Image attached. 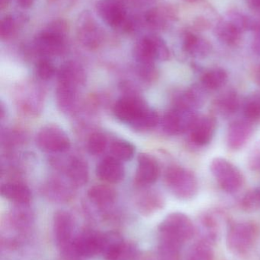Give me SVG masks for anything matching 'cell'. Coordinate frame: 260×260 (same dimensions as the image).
<instances>
[{
	"mask_svg": "<svg viewBox=\"0 0 260 260\" xmlns=\"http://www.w3.org/2000/svg\"><path fill=\"white\" fill-rule=\"evenodd\" d=\"M37 145L47 153H63L70 149V138L59 126L47 125L41 128L36 138Z\"/></svg>",
	"mask_w": 260,
	"mask_h": 260,
	"instance_id": "cell-11",
	"label": "cell"
},
{
	"mask_svg": "<svg viewBox=\"0 0 260 260\" xmlns=\"http://www.w3.org/2000/svg\"><path fill=\"white\" fill-rule=\"evenodd\" d=\"M108 144L106 136L102 133L96 132L89 138L87 142V150L93 155L101 154L105 151Z\"/></svg>",
	"mask_w": 260,
	"mask_h": 260,
	"instance_id": "cell-34",
	"label": "cell"
},
{
	"mask_svg": "<svg viewBox=\"0 0 260 260\" xmlns=\"http://www.w3.org/2000/svg\"><path fill=\"white\" fill-rule=\"evenodd\" d=\"M189 1H195V0H189Z\"/></svg>",
	"mask_w": 260,
	"mask_h": 260,
	"instance_id": "cell-49",
	"label": "cell"
},
{
	"mask_svg": "<svg viewBox=\"0 0 260 260\" xmlns=\"http://www.w3.org/2000/svg\"><path fill=\"white\" fill-rule=\"evenodd\" d=\"M1 196L18 205H27L32 199L30 189L18 182H9L2 185Z\"/></svg>",
	"mask_w": 260,
	"mask_h": 260,
	"instance_id": "cell-20",
	"label": "cell"
},
{
	"mask_svg": "<svg viewBox=\"0 0 260 260\" xmlns=\"http://www.w3.org/2000/svg\"><path fill=\"white\" fill-rule=\"evenodd\" d=\"M36 73L38 77L41 80H48L54 75V66L47 58H42L37 64Z\"/></svg>",
	"mask_w": 260,
	"mask_h": 260,
	"instance_id": "cell-40",
	"label": "cell"
},
{
	"mask_svg": "<svg viewBox=\"0 0 260 260\" xmlns=\"http://www.w3.org/2000/svg\"><path fill=\"white\" fill-rule=\"evenodd\" d=\"M227 79L228 75L224 69H212L203 74L201 84L206 89L215 91L224 87L227 83Z\"/></svg>",
	"mask_w": 260,
	"mask_h": 260,
	"instance_id": "cell-28",
	"label": "cell"
},
{
	"mask_svg": "<svg viewBox=\"0 0 260 260\" xmlns=\"http://www.w3.org/2000/svg\"><path fill=\"white\" fill-rule=\"evenodd\" d=\"M124 240L122 235L118 232H106V233L102 234V254L103 256L105 254L111 251L114 247L123 242Z\"/></svg>",
	"mask_w": 260,
	"mask_h": 260,
	"instance_id": "cell-38",
	"label": "cell"
},
{
	"mask_svg": "<svg viewBox=\"0 0 260 260\" xmlns=\"http://www.w3.org/2000/svg\"><path fill=\"white\" fill-rule=\"evenodd\" d=\"M165 182L169 190L180 200H192L198 192L196 176L190 170L183 167H169L165 174Z\"/></svg>",
	"mask_w": 260,
	"mask_h": 260,
	"instance_id": "cell-4",
	"label": "cell"
},
{
	"mask_svg": "<svg viewBox=\"0 0 260 260\" xmlns=\"http://www.w3.org/2000/svg\"><path fill=\"white\" fill-rule=\"evenodd\" d=\"M258 236L257 226L251 221L229 224L227 244L229 250L236 255H245L253 248Z\"/></svg>",
	"mask_w": 260,
	"mask_h": 260,
	"instance_id": "cell-6",
	"label": "cell"
},
{
	"mask_svg": "<svg viewBox=\"0 0 260 260\" xmlns=\"http://www.w3.org/2000/svg\"><path fill=\"white\" fill-rule=\"evenodd\" d=\"M77 89V87L74 85L58 81L56 89V104L63 112H70L76 106Z\"/></svg>",
	"mask_w": 260,
	"mask_h": 260,
	"instance_id": "cell-22",
	"label": "cell"
},
{
	"mask_svg": "<svg viewBox=\"0 0 260 260\" xmlns=\"http://www.w3.org/2000/svg\"><path fill=\"white\" fill-rule=\"evenodd\" d=\"M113 111L119 120L137 130L153 129L160 121L157 111L133 92L126 93L120 98L114 104Z\"/></svg>",
	"mask_w": 260,
	"mask_h": 260,
	"instance_id": "cell-1",
	"label": "cell"
},
{
	"mask_svg": "<svg viewBox=\"0 0 260 260\" xmlns=\"http://www.w3.org/2000/svg\"><path fill=\"white\" fill-rule=\"evenodd\" d=\"M196 111L174 105L163 116L162 128L169 136H177L190 131L198 119Z\"/></svg>",
	"mask_w": 260,
	"mask_h": 260,
	"instance_id": "cell-9",
	"label": "cell"
},
{
	"mask_svg": "<svg viewBox=\"0 0 260 260\" xmlns=\"http://www.w3.org/2000/svg\"><path fill=\"white\" fill-rule=\"evenodd\" d=\"M134 54L137 64H154L157 60H167L169 50L163 40L154 35H149L136 44Z\"/></svg>",
	"mask_w": 260,
	"mask_h": 260,
	"instance_id": "cell-8",
	"label": "cell"
},
{
	"mask_svg": "<svg viewBox=\"0 0 260 260\" xmlns=\"http://www.w3.org/2000/svg\"><path fill=\"white\" fill-rule=\"evenodd\" d=\"M183 49L186 53L196 57L207 56L211 46L207 41L198 38L192 33H187L183 40Z\"/></svg>",
	"mask_w": 260,
	"mask_h": 260,
	"instance_id": "cell-27",
	"label": "cell"
},
{
	"mask_svg": "<svg viewBox=\"0 0 260 260\" xmlns=\"http://www.w3.org/2000/svg\"><path fill=\"white\" fill-rule=\"evenodd\" d=\"M254 39L253 42V48L255 53L260 55V23L254 27Z\"/></svg>",
	"mask_w": 260,
	"mask_h": 260,
	"instance_id": "cell-42",
	"label": "cell"
},
{
	"mask_svg": "<svg viewBox=\"0 0 260 260\" xmlns=\"http://www.w3.org/2000/svg\"><path fill=\"white\" fill-rule=\"evenodd\" d=\"M249 3L253 9L260 12V0H249Z\"/></svg>",
	"mask_w": 260,
	"mask_h": 260,
	"instance_id": "cell-44",
	"label": "cell"
},
{
	"mask_svg": "<svg viewBox=\"0 0 260 260\" xmlns=\"http://www.w3.org/2000/svg\"><path fill=\"white\" fill-rule=\"evenodd\" d=\"M10 0H0V9H6L9 5Z\"/></svg>",
	"mask_w": 260,
	"mask_h": 260,
	"instance_id": "cell-45",
	"label": "cell"
},
{
	"mask_svg": "<svg viewBox=\"0 0 260 260\" xmlns=\"http://www.w3.org/2000/svg\"><path fill=\"white\" fill-rule=\"evenodd\" d=\"M210 171L220 187L227 193H235L244 185L242 172L224 157H215L210 164Z\"/></svg>",
	"mask_w": 260,
	"mask_h": 260,
	"instance_id": "cell-7",
	"label": "cell"
},
{
	"mask_svg": "<svg viewBox=\"0 0 260 260\" xmlns=\"http://www.w3.org/2000/svg\"><path fill=\"white\" fill-rule=\"evenodd\" d=\"M216 30L218 38L228 45H236L241 40V30L230 21L221 23Z\"/></svg>",
	"mask_w": 260,
	"mask_h": 260,
	"instance_id": "cell-30",
	"label": "cell"
},
{
	"mask_svg": "<svg viewBox=\"0 0 260 260\" xmlns=\"http://www.w3.org/2000/svg\"><path fill=\"white\" fill-rule=\"evenodd\" d=\"M204 101V95L201 90L198 87L192 86L177 95L174 101V105L196 111L197 108L203 105Z\"/></svg>",
	"mask_w": 260,
	"mask_h": 260,
	"instance_id": "cell-26",
	"label": "cell"
},
{
	"mask_svg": "<svg viewBox=\"0 0 260 260\" xmlns=\"http://www.w3.org/2000/svg\"><path fill=\"white\" fill-rule=\"evenodd\" d=\"M244 114L248 121H260V92L254 93L246 101Z\"/></svg>",
	"mask_w": 260,
	"mask_h": 260,
	"instance_id": "cell-33",
	"label": "cell"
},
{
	"mask_svg": "<svg viewBox=\"0 0 260 260\" xmlns=\"http://www.w3.org/2000/svg\"><path fill=\"white\" fill-rule=\"evenodd\" d=\"M74 229L73 217L66 211H58L53 217V232L58 248L66 256H76L73 250V233Z\"/></svg>",
	"mask_w": 260,
	"mask_h": 260,
	"instance_id": "cell-10",
	"label": "cell"
},
{
	"mask_svg": "<svg viewBox=\"0 0 260 260\" xmlns=\"http://www.w3.org/2000/svg\"><path fill=\"white\" fill-rule=\"evenodd\" d=\"M0 111H1V119H3L4 118L5 109L3 103L1 104V109H0Z\"/></svg>",
	"mask_w": 260,
	"mask_h": 260,
	"instance_id": "cell-47",
	"label": "cell"
},
{
	"mask_svg": "<svg viewBox=\"0 0 260 260\" xmlns=\"http://www.w3.org/2000/svg\"><path fill=\"white\" fill-rule=\"evenodd\" d=\"M116 1L120 2V3H123L124 4V3H126V2L128 1H131V0H116Z\"/></svg>",
	"mask_w": 260,
	"mask_h": 260,
	"instance_id": "cell-48",
	"label": "cell"
},
{
	"mask_svg": "<svg viewBox=\"0 0 260 260\" xmlns=\"http://www.w3.org/2000/svg\"><path fill=\"white\" fill-rule=\"evenodd\" d=\"M241 207L246 212H256L260 209V189H255L247 192L241 201Z\"/></svg>",
	"mask_w": 260,
	"mask_h": 260,
	"instance_id": "cell-36",
	"label": "cell"
},
{
	"mask_svg": "<svg viewBox=\"0 0 260 260\" xmlns=\"http://www.w3.org/2000/svg\"><path fill=\"white\" fill-rule=\"evenodd\" d=\"M73 250L76 256L93 257L102 253V234L85 230L73 240Z\"/></svg>",
	"mask_w": 260,
	"mask_h": 260,
	"instance_id": "cell-13",
	"label": "cell"
},
{
	"mask_svg": "<svg viewBox=\"0 0 260 260\" xmlns=\"http://www.w3.org/2000/svg\"><path fill=\"white\" fill-rule=\"evenodd\" d=\"M145 21L148 25L155 30H162L168 22L177 18V12L170 6L152 8L145 14Z\"/></svg>",
	"mask_w": 260,
	"mask_h": 260,
	"instance_id": "cell-18",
	"label": "cell"
},
{
	"mask_svg": "<svg viewBox=\"0 0 260 260\" xmlns=\"http://www.w3.org/2000/svg\"><path fill=\"white\" fill-rule=\"evenodd\" d=\"M96 9L99 17L110 27L125 33L135 29L136 21L128 15L123 3L116 0H99Z\"/></svg>",
	"mask_w": 260,
	"mask_h": 260,
	"instance_id": "cell-5",
	"label": "cell"
},
{
	"mask_svg": "<svg viewBox=\"0 0 260 260\" xmlns=\"http://www.w3.org/2000/svg\"><path fill=\"white\" fill-rule=\"evenodd\" d=\"M89 199L96 206H109L114 203L116 200L115 190L108 185H95L92 186L87 192Z\"/></svg>",
	"mask_w": 260,
	"mask_h": 260,
	"instance_id": "cell-25",
	"label": "cell"
},
{
	"mask_svg": "<svg viewBox=\"0 0 260 260\" xmlns=\"http://www.w3.org/2000/svg\"><path fill=\"white\" fill-rule=\"evenodd\" d=\"M217 129V120L214 116L198 117L190 129V139L197 146H206L212 142Z\"/></svg>",
	"mask_w": 260,
	"mask_h": 260,
	"instance_id": "cell-16",
	"label": "cell"
},
{
	"mask_svg": "<svg viewBox=\"0 0 260 260\" xmlns=\"http://www.w3.org/2000/svg\"><path fill=\"white\" fill-rule=\"evenodd\" d=\"M250 166L253 171H260V146L256 148L250 158Z\"/></svg>",
	"mask_w": 260,
	"mask_h": 260,
	"instance_id": "cell-41",
	"label": "cell"
},
{
	"mask_svg": "<svg viewBox=\"0 0 260 260\" xmlns=\"http://www.w3.org/2000/svg\"><path fill=\"white\" fill-rule=\"evenodd\" d=\"M160 241L181 246L195 235L193 223L181 212L169 214L159 225Z\"/></svg>",
	"mask_w": 260,
	"mask_h": 260,
	"instance_id": "cell-3",
	"label": "cell"
},
{
	"mask_svg": "<svg viewBox=\"0 0 260 260\" xmlns=\"http://www.w3.org/2000/svg\"><path fill=\"white\" fill-rule=\"evenodd\" d=\"M160 175V167L155 157L146 153L137 157V167L134 182L140 187H148L154 184Z\"/></svg>",
	"mask_w": 260,
	"mask_h": 260,
	"instance_id": "cell-14",
	"label": "cell"
},
{
	"mask_svg": "<svg viewBox=\"0 0 260 260\" xmlns=\"http://www.w3.org/2000/svg\"><path fill=\"white\" fill-rule=\"evenodd\" d=\"M35 0H17V3L19 5L20 7L23 9H28L33 5Z\"/></svg>",
	"mask_w": 260,
	"mask_h": 260,
	"instance_id": "cell-43",
	"label": "cell"
},
{
	"mask_svg": "<svg viewBox=\"0 0 260 260\" xmlns=\"http://www.w3.org/2000/svg\"><path fill=\"white\" fill-rule=\"evenodd\" d=\"M19 26L18 18L7 15L1 20L0 24V37L3 41H8L15 36Z\"/></svg>",
	"mask_w": 260,
	"mask_h": 260,
	"instance_id": "cell-35",
	"label": "cell"
},
{
	"mask_svg": "<svg viewBox=\"0 0 260 260\" xmlns=\"http://www.w3.org/2000/svg\"><path fill=\"white\" fill-rule=\"evenodd\" d=\"M256 83H257L258 85L260 86V67L259 68V70H258L257 73H256Z\"/></svg>",
	"mask_w": 260,
	"mask_h": 260,
	"instance_id": "cell-46",
	"label": "cell"
},
{
	"mask_svg": "<svg viewBox=\"0 0 260 260\" xmlns=\"http://www.w3.org/2000/svg\"><path fill=\"white\" fill-rule=\"evenodd\" d=\"M253 127L248 120H235L230 123L227 132V147L233 151L244 148L251 139Z\"/></svg>",
	"mask_w": 260,
	"mask_h": 260,
	"instance_id": "cell-15",
	"label": "cell"
},
{
	"mask_svg": "<svg viewBox=\"0 0 260 260\" xmlns=\"http://www.w3.org/2000/svg\"><path fill=\"white\" fill-rule=\"evenodd\" d=\"M70 188L67 187L62 182L55 181L49 184L47 192L51 198L59 201H64L71 196Z\"/></svg>",
	"mask_w": 260,
	"mask_h": 260,
	"instance_id": "cell-39",
	"label": "cell"
},
{
	"mask_svg": "<svg viewBox=\"0 0 260 260\" xmlns=\"http://www.w3.org/2000/svg\"><path fill=\"white\" fill-rule=\"evenodd\" d=\"M241 106V101L238 92L228 90L218 96L213 104V109L221 117H228L238 112Z\"/></svg>",
	"mask_w": 260,
	"mask_h": 260,
	"instance_id": "cell-19",
	"label": "cell"
},
{
	"mask_svg": "<svg viewBox=\"0 0 260 260\" xmlns=\"http://www.w3.org/2000/svg\"><path fill=\"white\" fill-rule=\"evenodd\" d=\"M96 172L100 180L111 184L121 183L125 176L123 164L113 156L102 159L96 167Z\"/></svg>",
	"mask_w": 260,
	"mask_h": 260,
	"instance_id": "cell-17",
	"label": "cell"
},
{
	"mask_svg": "<svg viewBox=\"0 0 260 260\" xmlns=\"http://www.w3.org/2000/svg\"><path fill=\"white\" fill-rule=\"evenodd\" d=\"M138 254V247L133 242L124 241L104 256L106 260H134Z\"/></svg>",
	"mask_w": 260,
	"mask_h": 260,
	"instance_id": "cell-29",
	"label": "cell"
},
{
	"mask_svg": "<svg viewBox=\"0 0 260 260\" xmlns=\"http://www.w3.org/2000/svg\"><path fill=\"white\" fill-rule=\"evenodd\" d=\"M165 205L164 199L160 192L149 190L140 196L137 202V206L140 213L143 215H151L163 209Z\"/></svg>",
	"mask_w": 260,
	"mask_h": 260,
	"instance_id": "cell-24",
	"label": "cell"
},
{
	"mask_svg": "<svg viewBox=\"0 0 260 260\" xmlns=\"http://www.w3.org/2000/svg\"><path fill=\"white\" fill-rule=\"evenodd\" d=\"M27 205H20L19 207L17 208L13 212H12V224L17 229H25L32 220V215L30 212L25 209Z\"/></svg>",
	"mask_w": 260,
	"mask_h": 260,
	"instance_id": "cell-37",
	"label": "cell"
},
{
	"mask_svg": "<svg viewBox=\"0 0 260 260\" xmlns=\"http://www.w3.org/2000/svg\"><path fill=\"white\" fill-rule=\"evenodd\" d=\"M76 33L81 44L90 50L98 48L103 41L102 29L88 12H83L79 16Z\"/></svg>",
	"mask_w": 260,
	"mask_h": 260,
	"instance_id": "cell-12",
	"label": "cell"
},
{
	"mask_svg": "<svg viewBox=\"0 0 260 260\" xmlns=\"http://www.w3.org/2000/svg\"><path fill=\"white\" fill-rule=\"evenodd\" d=\"M67 176L73 186H82L89 180V167L80 157L70 159L67 167Z\"/></svg>",
	"mask_w": 260,
	"mask_h": 260,
	"instance_id": "cell-23",
	"label": "cell"
},
{
	"mask_svg": "<svg viewBox=\"0 0 260 260\" xmlns=\"http://www.w3.org/2000/svg\"><path fill=\"white\" fill-rule=\"evenodd\" d=\"M67 23L63 19L55 20L35 37L34 49L45 58L60 56L67 48Z\"/></svg>",
	"mask_w": 260,
	"mask_h": 260,
	"instance_id": "cell-2",
	"label": "cell"
},
{
	"mask_svg": "<svg viewBox=\"0 0 260 260\" xmlns=\"http://www.w3.org/2000/svg\"><path fill=\"white\" fill-rule=\"evenodd\" d=\"M58 81L67 82L79 88L85 82V73L79 62L68 61L61 66L58 71Z\"/></svg>",
	"mask_w": 260,
	"mask_h": 260,
	"instance_id": "cell-21",
	"label": "cell"
},
{
	"mask_svg": "<svg viewBox=\"0 0 260 260\" xmlns=\"http://www.w3.org/2000/svg\"><path fill=\"white\" fill-rule=\"evenodd\" d=\"M188 260H214L212 244L203 240L194 244L189 251Z\"/></svg>",
	"mask_w": 260,
	"mask_h": 260,
	"instance_id": "cell-32",
	"label": "cell"
},
{
	"mask_svg": "<svg viewBox=\"0 0 260 260\" xmlns=\"http://www.w3.org/2000/svg\"><path fill=\"white\" fill-rule=\"evenodd\" d=\"M111 152L113 157L121 161H128L134 157L135 146L128 141L116 139L111 145Z\"/></svg>",
	"mask_w": 260,
	"mask_h": 260,
	"instance_id": "cell-31",
	"label": "cell"
}]
</instances>
